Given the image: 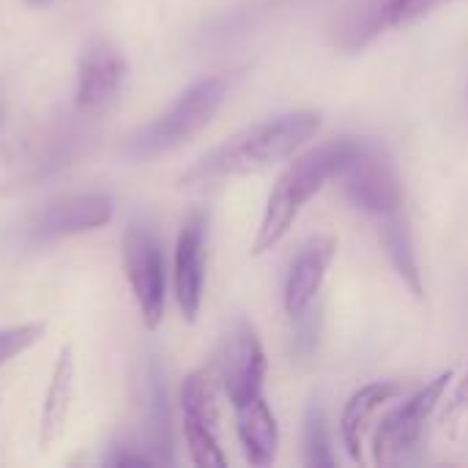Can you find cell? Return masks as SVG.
Returning a JSON list of instances; mask_svg holds the SVG:
<instances>
[{
    "label": "cell",
    "mask_w": 468,
    "mask_h": 468,
    "mask_svg": "<svg viewBox=\"0 0 468 468\" xmlns=\"http://www.w3.org/2000/svg\"><path fill=\"white\" fill-rule=\"evenodd\" d=\"M41 335H44L41 324H22V326L0 329V367L11 362L14 356L25 354L30 346H36Z\"/></svg>",
    "instance_id": "cell-20"
},
{
    "label": "cell",
    "mask_w": 468,
    "mask_h": 468,
    "mask_svg": "<svg viewBox=\"0 0 468 468\" xmlns=\"http://www.w3.org/2000/svg\"><path fill=\"white\" fill-rule=\"evenodd\" d=\"M447 3H455V0H389L384 22L389 27H403V25H411V22L433 14L436 8H441Z\"/></svg>",
    "instance_id": "cell-21"
},
{
    "label": "cell",
    "mask_w": 468,
    "mask_h": 468,
    "mask_svg": "<svg viewBox=\"0 0 468 468\" xmlns=\"http://www.w3.org/2000/svg\"><path fill=\"white\" fill-rule=\"evenodd\" d=\"M236 431L252 466H269L280 447V428L263 395L236 406Z\"/></svg>",
    "instance_id": "cell-13"
},
{
    "label": "cell",
    "mask_w": 468,
    "mask_h": 468,
    "mask_svg": "<svg viewBox=\"0 0 468 468\" xmlns=\"http://www.w3.org/2000/svg\"><path fill=\"white\" fill-rule=\"evenodd\" d=\"M321 129L318 110H293L263 123L244 129L228 143L217 145L206 156H200L184 176L181 189H211L228 178L261 173L288 156H293L315 132Z\"/></svg>",
    "instance_id": "cell-1"
},
{
    "label": "cell",
    "mask_w": 468,
    "mask_h": 468,
    "mask_svg": "<svg viewBox=\"0 0 468 468\" xmlns=\"http://www.w3.org/2000/svg\"><path fill=\"white\" fill-rule=\"evenodd\" d=\"M181 414H184V422H195L206 428L217 425V417H219L217 414V378L211 370H195L184 378Z\"/></svg>",
    "instance_id": "cell-17"
},
{
    "label": "cell",
    "mask_w": 468,
    "mask_h": 468,
    "mask_svg": "<svg viewBox=\"0 0 468 468\" xmlns=\"http://www.w3.org/2000/svg\"><path fill=\"white\" fill-rule=\"evenodd\" d=\"M293 343H296V351L307 356V354L315 348V324H313V321L302 324V329H299V335H296Z\"/></svg>",
    "instance_id": "cell-23"
},
{
    "label": "cell",
    "mask_w": 468,
    "mask_h": 468,
    "mask_svg": "<svg viewBox=\"0 0 468 468\" xmlns=\"http://www.w3.org/2000/svg\"><path fill=\"white\" fill-rule=\"evenodd\" d=\"M225 93H228L225 77L197 80L178 96V101L167 112H162L156 121L145 123L129 137L126 154L132 159H148L170 148H178L211 121V115L222 107Z\"/></svg>",
    "instance_id": "cell-3"
},
{
    "label": "cell",
    "mask_w": 468,
    "mask_h": 468,
    "mask_svg": "<svg viewBox=\"0 0 468 468\" xmlns=\"http://www.w3.org/2000/svg\"><path fill=\"white\" fill-rule=\"evenodd\" d=\"M468 411V373L458 381V387H455V392H452V398L447 400V411H444V425H452V422H458L463 414Z\"/></svg>",
    "instance_id": "cell-22"
},
{
    "label": "cell",
    "mask_w": 468,
    "mask_h": 468,
    "mask_svg": "<svg viewBox=\"0 0 468 468\" xmlns=\"http://www.w3.org/2000/svg\"><path fill=\"white\" fill-rule=\"evenodd\" d=\"M112 219V200L99 192L88 195H63L49 200L36 214V233L41 236H74L104 228Z\"/></svg>",
    "instance_id": "cell-10"
},
{
    "label": "cell",
    "mask_w": 468,
    "mask_h": 468,
    "mask_svg": "<svg viewBox=\"0 0 468 468\" xmlns=\"http://www.w3.org/2000/svg\"><path fill=\"white\" fill-rule=\"evenodd\" d=\"M219 384L228 395V400L236 406L263 395V378H266V354L255 335V329L247 321H239L222 340L219 348Z\"/></svg>",
    "instance_id": "cell-6"
},
{
    "label": "cell",
    "mask_w": 468,
    "mask_h": 468,
    "mask_svg": "<svg viewBox=\"0 0 468 468\" xmlns=\"http://www.w3.org/2000/svg\"><path fill=\"white\" fill-rule=\"evenodd\" d=\"M302 447H304V463L307 466H335L332 450H329V431L324 409L313 400L302 420Z\"/></svg>",
    "instance_id": "cell-18"
},
{
    "label": "cell",
    "mask_w": 468,
    "mask_h": 468,
    "mask_svg": "<svg viewBox=\"0 0 468 468\" xmlns=\"http://www.w3.org/2000/svg\"><path fill=\"white\" fill-rule=\"evenodd\" d=\"M206 280V214H192L176 239L173 288L186 324L197 321Z\"/></svg>",
    "instance_id": "cell-8"
},
{
    "label": "cell",
    "mask_w": 468,
    "mask_h": 468,
    "mask_svg": "<svg viewBox=\"0 0 468 468\" xmlns=\"http://www.w3.org/2000/svg\"><path fill=\"white\" fill-rule=\"evenodd\" d=\"M148 439L159 452V463H173V439H170V403L167 384L159 359L148 362Z\"/></svg>",
    "instance_id": "cell-16"
},
{
    "label": "cell",
    "mask_w": 468,
    "mask_h": 468,
    "mask_svg": "<svg viewBox=\"0 0 468 468\" xmlns=\"http://www.w3.org/2000/svg\"><path fill=\"white\" fill-rule=\"evenodd\" d=\"M71 395H74V356H71V348L66 346L58 354V362L52 367V381H49L47 400L41 409V431H38L41 450L52 447L60 439L66 420H69Z\"/></svg>",
    "instance_id": "cell-14"
},
{
    "label": "cell",
    "mask_w": 468,
    "mask_h": 468,
    "mask_svg": "<svg viewBox=\"0 0 468 468\" xmlns=\"http://www.w3.org/2000/svg\"><path fill=\"white\" fill-rule=\"evenodd\" d=\"M184 439L189 447V455L197 466L203 468H222L228 463V458L219 450L217 433L214 428L206 425H195V422H184Z\"/></svg>",
    "instance_id": "cell-19"
},
{
    "label": "cell",
    "mask_w": 468,
    "mask_h": 468,
    "mask_svg": "<svg viewBox=\"0 0 468 468\" xmlns=\"http://www.w3.org/2000/svg\"><path fill=\"white\" fill-rule=\"evenodd\" d=\"M400 392H403V387L398 381H373V384L359 387L348 398L343 417H340V436H343V444L354 461H362V436L370 428L373 417L389 400H395Z\"/></svg>",
    "instance_id": "cell-12"
},
{
    "label": "cell",
    "mask_w": 468,
    "mask_h": 468,
    "mask_svg": "<svg viewBox=\"0 0 468 468\" xmlns=\"http://www.w3.org/2000/svg\"><path fill=\"white\" fill-rule=\"evenodd\" d=\"M337 181L346 197L373 217H387L403 208V186L392 159L370 143L354 145L351 156L337 170Z\"/></svg>",
    "instance_id": "cell-4"
},
{
    "label": "cell",
    "mask_w": 468,
    "mask_h": 468,
    "mask_svg": "<svg viewBox=\"0 0 468 468\" xmlns=\"http://www.w3.org/2000/svg\"><path fill=\"white\" fill-rule=\"evenodd\" d=\"M335 252H337V241L332 236H313L302 244V250L296 252V258L291 263V271L285 280V293H282L288 315L299 318L310 310V304L315 302V296L324 285V277H326V269H329Z\"/></svg>",
    "instance_id": "cell-11"
},
{
    "label": "cell",
    "mask_w": 468,
    "mask_h": 468,
    "mask_svg": "<svg viewBox=\"0 0 468 468\" xmlns=\"http://www.w3.org/2000/svg\"><path fill=\"white\" fill-rule=\"evenodd\" d=\"M381 219H384L381 239H384V247H387V255H389L395 271L403 277V282L409 285V291L417 299H422V293H425V288H422V271H420V263H417V250H414V239H411L409 219L400 211L387 214Z\"/></svg>",
    "instance_id": "cell-15"
},
{
    "label": "cell",
    "mask_w": 468,
    "mask_h": 468,
    "mask_svg": "<svg viewBox=\"0 0 468 468\" xmlns=\"http://www.w3.org/2000/svg\"><path fill=\"white\" fill-rule=\"evenodd\" d=\"M123 269L132 293L140 304L145 326L156 329L165 318V299H167L165 255L156 236L140 222L129 225L123 233Z\"/></svg>",
    "instance_id": "cell-5"
},
{
    "label": "cell",
    "mask_w": 468,
    "mask_h": 468,
    "mask_svg": "<svg viewBox=\"0 0 468 468\" xmlns=\"http://www.w3.org/2000/svg\"><path fill=\"white\" fill-rule=\"evenodd\" d=\"M107 463H112V466H154V463H156V458H151V455H129V452H123V455H112V458H107Z\"/></svg>",
    "instance_id": "cell-24"
},
{
    "label": "cell",
    "mask_w": 468,
    "mask_h": 468,
    "mask_svg": "<svg viewBox=\"0 0 468 468\" xmlns=\"http://www.w3.org/2000/svg\"><path fill=\"white\" fill-rule=\"evenodd\" d=\"M354 145H356V140H346V137L332 140V143H324V145L302 154L296 162L288 165V170L277 178V184L269 195V203H266V211H263V219H261V228H258V236L252 244V255H263V252L274 250L288 236V230L293 228L304 203L329 178L337 176L343 162L351 156Z\"/></svg>",
    "instance_id": "cell-2"
},
{
    "label": "cell",
    "mask_w": 468,
    "mask_h": 468,
    "mask_svg": "<svg viewBox=\"0 0 468 468\" xmlns=\"http://www.w3.org/2000/svg\"><path fill=\"white\" fill-rule=\"evenodd\" d=\"M126 77V60L107 38H93L77 60V107L99 110L107 104Z\"/></svg>",
    "instance_id": "cell-9"
},
{
    "label": "cell",
    "mask_w": 468,
    "mask_h": 468,
    "mask_svg": "<svg viewBox=\"0 0 468 468\" xmlns=\"http://www.w3.org/2000/svg\"><path fill=\"white\" fill-rule=\"evenodd\" d=\"M27 3H33V5H41V3H47V0H27Z\"/></svg>",
    "instance_id": "cell-25"
},
{
    "label": "cell",
    "mask_w": 468,
    "mask_h": 468,
    "mask_svg": "<svg viewBox=\"0 0 468 468\" xmlns=\"http://www.w3.org/2000/svg\"><path fill=\"white\" fill-rule=\"evenodd\" d=\"M452 376H455V370H444L441 376H436L431 384H425L414 398H409L400 409H395L381 422V428L373 436V458L378 466L395 461L398 455H403L406 450H411L420 441L422 428H425L428 417L433 414V409L441 403Z\"/></svg>",
    "instance_id": "cell-7"
}]
</instances>
